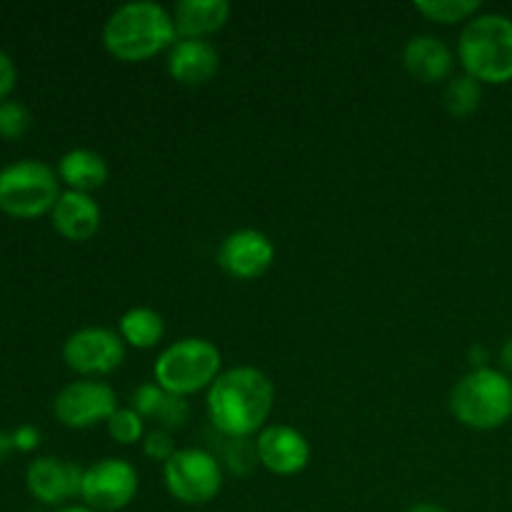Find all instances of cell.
Listing matches in <instances>:
<instances>
[{
	"mask_svg": "<svg viewBox=\"0 0 512 512\" xmlns=\"http://www.w3.org/2000/svg\"><path fill=\"white\" fill-rule=\"evenodd\" d=\"M275 385L253 365L223 370L208 388L205 408L213 428L228 440H248L268 425Z\"/></svg>",
	"mask_w": 512,
	"mask_h": 512,
	"instance_id": "cell-1",
	"label": "cell"
},
{
	"mask_svg": "<svg viewBox=\"0 0 512 512\" xmlns=\"http://www.w3.org/2000/svg\"><path fill=\"white\" fill-rule=\"evenodd\" d=\"M103 48L120 63H145L178 40L173 13L153 0L123 3L105 18Z\"/></svg>",
	"mask_w": 512,
	"mask_h": 512,
	"instance_id": "cell-2",
	"label": "cell"
},
{
	"mask_svg": "<svg viewBox=\"0 0 512 512\" xmlns=\"http://www.w3.org/2000/svg\"><path fill=\"white\" fill-rule=\"evenodd\" d=\"M458 60L465 73L483 85L512 80V18L503 13H480L463 25Z\"/></svg>",
	"mask_w": 512,
	"mask_h": 512,
	"instance_id": "cell-3",
	"label": "cell"
},
{
	"mask_svg": "<svg viewBox=\"0 0 512 512\" xmlns=\"http://www.w3.org/2000/svg\"><path fill=\"white\" fill-rule=\"evenodd\" d=\"M450 413L470 430H498L512 418V380L503 370L478 368L450 390Z\"/></svg>",
	"mask_w": 512,
	"mask_h": 512,
	"instance_id": "cell-4",
	"label": "cell"
},
{
	"mask_svg": "<svg viewBox=\"0 0 512 512\" xmlns=\"http://www.w3.org/2000/svg\"><path fill=\"white\" fill-rule=\"evenodd\" d=\"M223 373V353L208 338H180L158 355L153 380L170 395L190 398L208 390Z\"/></svg>",
	"mask_w": 512,
	"mask_h": 512,
	"instance_id": "cell-5",
	"label": "cell"
},
{
	"mask_svg": "<svg viewBox=\"0 0 512 512\" xmlns=\"http://www.w3.org/2000/svg\"><path fill=\"white\" fill-rule=\"evenodd\" d=\"M60 178L53 165L38 158H20L0 168V213L15 220L50 215L60 198Z\"/></svg>",
	"mask_w": 512,
	"mask_h": 512,
	"instance_id": "cell-6",
	"label": "cell"
},
{
	"mask_svg": "<svg viewBox=\"0 0 512 512\" xmlns=\"http://www.w3.org/2000/svg\"><path fill=\"white\" fill-rule=\"evenodd\" d=\"M163 480L170 498L183 505H208L223 490V465L210 450L178 448L163 465Z\"/></svg>",
	"mask_w": 512,
	"mask_h": 512,
	"instance_id": "cell-7",
	"label": "cell"
},
{
	"mask_svg": "<svg viewBox=\"0 0 512 512\" xmlns=\"http://www.w3.org/2000/svg\"><path fill=\"white\" fill-rule=\"evenodd\" d=\"M63 360L80 378L98 380L125 363V343L118 330L88 325L65 338Z\"/></svg>",
	"mask_w": 512,
	"mask_h": 512,
	"instance_id": "cell-8",
	"label": "cell"
},
{
	"mask_svg": "<svg viewBox=\"0 0 512 512\" xmlns=\"http://www.w3.org/2000/svg\"><path fill=\"white\" fill-rule=\"evenodd\" d=\"M118 410V395L108 383L95 378L73 380L58 390L53 400V415L70 430H90L108 425L110 415Z\"/></svg>",
	"mask_w": 512,
	"mask_h": 512,
	"instance_id": "cell-9",
	"label": "cell"
},
{
	"mask_svg": "<svg viewBox=\"0 0 512 512\" xmlns=\"http://www.w3.org/2000/svg\"><path fill=\"white\" fill-rule=\"evenodd\" d=\"M140 490V475L130 460L103 458L83 473L80 500L95 512L125 510Z\"/></svg>",
	"mask_w": 512,
	"mask_h": 512,
	"instance_id": "cell-10",
	"label": "cell"
},
{
	"mask_svg": "<svg viewBox=\"0 0 512 512\" xmlns=\"http://www.w3.org/2000/svg\"><path fill=\"white\" fill-rule=\"evenodd\" d=\"M215 260L225 275L250 283V280L263 278L273 268L275 245L263 230L240 228L225 235Z\"/></svg>",
	"mask_w": 512,
	"mask_h": 512,
	"instance_id": "cell-11",
	"label": "cell"
},
{
	"mask_svg": "<svg viewBox=\"0 0 512 512\" xmlns=\"http://www.w3.org/2000/svg\"><path fill=\"white\" fill-rule=\"evenodd\" d=\"M83 473L85 468L75 465L73 460L43 455V458L30 460V465L25 468V488L40 505L65 508L70 505V500L80 498Z\"/></svg>",
	"mask_w": 512,
	"mask_h": 512,
	"instance_id": "cell-12",
	"label": "cell"
},
{
	"mask_svg": "<svg viewBox=\"0 0 512 512\" xmlns=\"http://www.w3.org/2000/svg\"><path fill=\"white\" fill-rule=\"evenodd\" d=\"M258 463L278 478L300 475L310 463V443L293 425H265L255 440Z\"/></svg>",
	"mask_w": 512,
	"mask_h": 512,
	"instance_id": "cell-13",
	"label": "cell"
},
{
	"mask_svg": "<svg viewBox=\"0 0 512 512\" xmlns=\"http://www.w3.org/2000/svg\"><path fill=\"white\" fill-rule=\"evenodd\" d=\"M220 70V53L210 40L178 38L168 50V75L178 85L200 88Z\"/></svg>",
	"mask_w": 512,
	"mask_h": 512,
	"instance_id": "cell-14",
	"label": "cell"
},
{
	"mask_svg": "<svg viewBox=\"0 0 512 512\" xmlns=\"http://www.w3.org/2000/svg\"><path fill=\"white\" fill-rule=\"evenodd\" d=\"M50 223L55 233L63 235L70 243H85L93 238L103 223V210L98 200L78 190H63L58 203L50 210Z\"/></svg>",
	"mask_w": 512,
	"mask_h": 512,
	"instance_id": "cell-15",
	"label": "cell"
},
{
	"mask_svg": "<svg viewBox=\"0 0 512 512\" xmlns=\"http://www.w3.org/2000/svg\"><path fill=\"white\" fill-rule=\"evenodd\" d=\"M403 68L418 83H448L453 78L455 53L435 35H413L403 48Z\"/></svg>",
	"mask_w": 512,
	"mask_h": 512,
	"instance_id": "cell-16",
	"label": "cell"
},
{
	"mask_svg": "<svg viewBox=\"0 0 512 512\" xmlns=\"http://www.w3.org/2000/svg\"><path fill=\"white\" fill-rule=\"evenodd\" d=\"M170 13L178 38L208 40L228 25L233 8L228 0H180Z\"/></svg>",
	"mask_w": 512,
	"mask_h": 512,
	"instance_id": "cell-17",
	"label": "cell"
},
{
	"mask_svg": "<svg viewBox=\"0 0 512 512\" xmlns=\"http://www.w3.org/2000/svg\"><path fill=\"white\" fill-rule=\"evenodd\" d=\"M58 178L65 190H78V193L93 195L110 178L108 160L90 148H73L60 155L58 160Z\"/></svg>",
	"mask_w": 512,
	"mask_h": 512,
	"instance_id": "cell-18",
	"label": "cell"
},
{
	"mask_svg": "<svg viewBox=\"0 0 512 512\" xmlns=\"http://www.w3.org/2000/svg\"><path fill=\"white\" fill-rule=\"evenodd\" d=\"M118 333L125 345L138 350H150L163 340L165 335V320L158 310L145 308V305H135V308L125 310L118 320Z\"/></svg>",
	"mask_w": 512,
	"mask_h": 512,
	"instance_id": "cell-19",
	"label": "cell"
},
{
	"mask_svg": "<svg viewBox=\"0 0 512 512\" xmlns=\"http://www.w3.org/2000/svg\"><path fill=\"white\" fill-rule=\"evenodd\" d=\"M480 103H483V83L470 78L468 73L453 75V78L445 83L443 105L453 118H470V115L480 108Z\"/></svg>",
	"mask_w": 512,
	"mask_h": 512,
	"instance_id": "cell-20",
	"label": "cell"
},
{
	"mask_svg": "<svg viewBox=\"0 0 512 512\" xmlns=\"http://www.w3.org/2000/svg\"><path fill=\"white\" fill-rule=\"evenodd\" d=\"M413 8L430 23L458 25L480 15L483 3L480 0H415Z\"/></svg>",
	"mask_w": 512,
	"mask_h": 512,
	"instance_id": "cell-21",
	"label": "cell"
},
{
	"mask_svg": "<svg viewBox=\"0 0 512 512\" xmlns=\"http://www.w3.org/2000/svg\"><path fill=\"white\" fill-rule=\"evenodd\" d=\"M108 435L118 445H135L138 440H143L145 435V420L135 413L133 408H118L108 420Z\"/></svg>",
	"mask_w": 512,
	"mask_h": 512,
	"instance_id": "cell-22",
	"label": "cell"
},
{
	"mask_svg": "<svg viewBox=\"0 0 512 512\" xmlns=\"http://www.w3.org/2000/svg\"><path fill=\"white\" fill-rule=\"evenodd\" d=\"M30 123H33V115L23 100L8 98L0 103V138L20 140L30 130Z\"/></svg>",
	"mask_w": 512,
	"mask_h": 512,
	"instance_id": "cell-23",
	"label": "cell"
},
{
	"mask_svg": "<svg viewBox=\"0 0 512 512\" xmlns=\"http://www.w3.org/2000/svg\"><path fill=\"white\" fill-rule=\"evenodd\" d=\"M168 395L170 393H165V390L160 388L155 380H150V383H143L135 388L133 400H130V408H133L135 413L145 420V423H148V420H158V415H160V410H163Z\"/></svg>",
	"mask_w": 512,
	"mask_h": 512,
	"instance_id": "cell-24",
	"label": "cell"
},
{
	"mask_svg": "<svg viewBox=\"0 0 512 512\" xmlns=\"http://www.w3.org/2000/svg\"><path fill=\"white\" fill-rule=\"evenodd\" d=\"M143 453H145V458L153 460V463L165 465L175 453H178V445H175L170 430L155 428L143 438Z\"/></svg>",
	"mask_w": 512,
	"mask_h": 512,
	"instance_id": "cell-25",
	"label": "cell"
},
{
	"mask_svg": "<svg viewBox=\"0 0 512 512\" xmlns=\"http://www.w3.org/2000/svg\"><path fill=\"white\" fill-rule=\"evenodd\" d=\"M15 85H18V68H15V60L10 58L8 50L0 48V103L13 98Z\"/></svg>",
	"mask_w": 512,
	"mask_h": 512,
	"instance_id": "cell-26",
	"label": "cell"
},
{
	"mask_svg": "<svg viewBox=\"0 0 512 512\" xmlns=\"http://www.w3.org/2000/svg\"><path fill=\"white\" fill-rule=\"evenodd\" d=\"M10 440H13V448L18 450V453H33L40 445V430L30 423L18 425V428L10 433Z\"/></svg>",
	"mask_w": 512,
	"mask_h": 512,
	"instance_id": "cell-27",
	"label": "cell"
},
{
	"mask_svg": "<svg viewBox=\"0 0 512 512\" xmlns=\"http://www.w3.org/2000/svg\"><path fill=\"white\" fill-rule=\"evenodd\" d=\"M500 368L505 375H512V338L500 348Z\"/></svg>",
	"mask_w": 512,
	"mask_h": 512,
	"instance_id": "cell-28",
	"label": "cell"
},
{
	"mask_svg": "<svg viewBox=\"0 0 512 512\" xmlns=\"http://www.w3.org/2000/svg\"><path fill=\"white\" fill-rule=\"evenodd\" d=\"M10 450H15L13 448V440H10L8 433H0V463H3V460L8 458Z\"/></svg>",
	"mask_w": 512,
	"mask_h": 512,
	"instance_id": "cell-29",
	"label": "cell"
},
{
	"mask_svg": "<svg viewBox=\"0 0 512 512\" xmlns=\"http://www.w3.org/2000/svg\"><path fill=\"white\" fill-rule=\"evenodd\" d=\"M408 512H448V510L440 508V505H435V503H415V505H410Z\"/></svg>",
	"mask_w": 512,
	"mask_h": 512,
	"instance_id": "cell-30",
	"label": "cell"
},
{
	"mask_svg": "<svg viewBox=\"0 0 512 512\" xmlns=\"http://www.w3.org/2000/svg\"><path fill=\"white\" fill-rule=\"evenodd\" d=\"M55 512H95V510H90L88 505H65V508H58Z\"/></svg>",
	"mask_w": 512,
	"mask_h": 512,
	"instance_id": "cell-31",
	"label": "cell"
}]
</instances>
